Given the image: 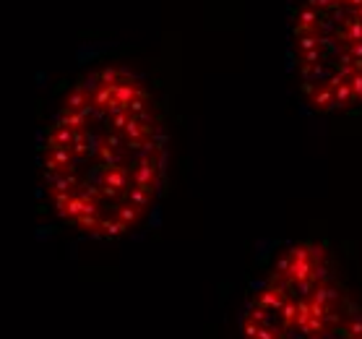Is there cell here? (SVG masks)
<instances>
[{
	"label": "cell",
	"mask_w": 362,
	"mask_h": 339,
	"mask_svg": "<svg viewBox=\"0 0 362 339\" xmlns=\"http://www.w3.org/2000/svg\"><path fill=\"white\" fill-rule=\"evenodd\" d=\"M240 339H362V300L323 243L292 240L247 289Z\"/></svg>",
	"instance_id": "7a4b0ae2"
},
{
	"label": "cell",
	"mask_w": 362,
	"mask_h": 339,
	"mask_svg": "<svg viewBox=\"0 0 362 339\" xmlns=\"http://www.w3.org/2000/svg\"><path fill=\"white\" fill-rule=\"evenodd\" d=\"M289 63L313 113H360L362 0H297L289 16Z\"/></svg>",
	"instance_id": "3957f363"
},
{
	"label": "cell",
	"mask_w": 362,
	"mask_h": 339,
	"mask_svg": "<svg viewBox=\"0 0 362 339\" xmlns=\"http://www.w3.org/2000/svg\"><path fill=\"white\" fill-rule=\"evenodd\" d=\"M42 193L89 240H120L154 214L167 183L170 131L144 74L102 63L60 97L37 146Z\"/></svg>",
	"instance_id": "6da1fadb"
}]
</instances>
